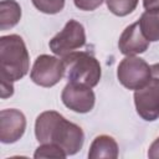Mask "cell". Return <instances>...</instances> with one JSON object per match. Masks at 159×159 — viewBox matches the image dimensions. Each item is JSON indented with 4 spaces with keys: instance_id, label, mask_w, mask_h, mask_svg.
I'll return each mask as SVG.
<instances>
[{
    "instance_id": "10",
    "label": "cell",
    "mask_w": 159,
    "mask_h": 159,
    "mask_svg": "<svg viewBox=\"0 0 159 159\" xmlns=\"http://www.w3.org/2000/svg\"><path fill=\"white\" fill-rule=\"evenodd\" d=\"M149 42L143 35L139 22L135 21L128 25L118 40V48L125 56H135L148 50Z\"/></svg>"
},
{
    "instance_id": "17",
    "label": "cell",
    "mask_w": 159,
    "mask_h": 159,
    "mask_svg": "<svg viewBox=\"0 0 159 159\" xmlns=\"http://www.w3.org/2000/svg\"><path fill=\"white\" fill-rule=\"evenodd\" d=\"M75 6L83 11H93L102 5L103 0H73Z\"/></svg>"
},
{
    "instance_id": "9",
    "label": "cell",
    "mask_w": 159,
    "mask_h": 159,
    "mask_svg": "<svg viewBox=\"0 0 159 159\" xmlns=\"http://www.w3.org/2000/svg\"><path fill=\"white\" fill-rule=\"evenodd\" d=\"M26 118L16 108H7L0 112V140L10 144L17 142L25 133Z\"/></svg>"
},
{
    "instance_id": "2",
    "label": "cell",
    "mask_w": 159,
    "mask_h": 159,
    "mask_svg": "<svg viewBox=\"0 0 159 159\" xmlns=\"http://www.w3.org/2000/svg\"><path fill=\"white\" fill-rule=\"evenodd\" d=\"M30 70V56L21 36L16 34L0 37V77L12 82L21 80Z\"/></svg>"
},
{
    "instance_id": "8",
    "label": "cell",
    "mask_w": 159,
    "mask_h": 159,
    "mask_svg": "<svg viewBox=\"0 0 159 159\" xmlns=\"http://www.w3.org/2000/svg\"><path fill=\"white\" fill-rule=\"evenodd\" d=\"M62 103L73 112L88 113L93 109L96 96L91 87L68 82L61 93Z\"/></svg>"
},
{
    "instance_id": "4",
    "label": "cell",
    "mask_w": 159,
    "mask_h": 159,
    "mask_svg": "<svg viewBox=\"0 0 159 159\" xmlns=\"http://www.w3.org/2000/svg\"><path fill=\"white\" fill-rule=\"evenodd\" d=\"M150 80L145 86L134 91V106L138 116L153 122L159 118V63L150 66Z\"/></svg>"
},
{
    "instance_id": "3",
    "label": "cell",
    "mask_w": 159,
    "mask_h": 159,
    "mask_svg": "<svg viewBox=\"0 0 159 159\" xmlns=\"http://www.w3.org/2000/svg\"><path fill=\"white\" fill-rule=\"evenodd\" d=\"M65 63V76L68 82L96 87L101 80L102 70L98 60L84 51H73L62 57Z\"/></svg>"
},
{
    "instance_id": "20",
    "label": "cell",
    "mask_w": 159,
    "mask_h": 159,
    "mask_svg": "<svg viewBox=\"0 0 159 159\" xmlns=\"http://www.w3.org/2000/svg\"><path fill=\"white\" fill-rule=\"evenodd\" d=\"M143 6L145 10H157L159 9V0H143Z\"/></svg>"
},
{
    "instance_id": "11",
    "label": "cell",
    "mask_w": 159,
    "mask_h": 159,
    "mask_svg": "<svg viewBox=\"0 0 159 159\" xmlns=\"http://www.w3.org/2000/svg\"><path fill=\"white\" fill-rule=\"evenodd\" d=\"M118 144L116 139L111 135L102 134L93 139L88 150L89 159H116L118 158Z\"/></svg>"
},
{
    "instance_id": "5",
    "label": "cell",
    "mask_w": 159,
    "mask_h": 159,
    "mask_svg": "<svg viewBox=\"0 0 159 159\" xmlns=\"http://www.w3.org/2000/svg\"><path fill=\"white\" fill-rule=\"evenodd\" d=\"M86 45V31L81 22L76 20H68L63 29L56 34L48 42L50 50L60 57L83 47Z\"/></svg>"
},
{
    "instance_id": "7",
    "label": "cell",
    "mask_w": 159,
    "mask_h": 159,
    "mask_svg": "<svg viewBox=\"0 0 159 159\" xmlns=\"http://www.w3.org/2000/svg\"><path fill=\"white\" fill-rule=\"evenodd\" d=\"M63 76H65L63 60L45 53L36 57L30 72V78L32 80V82L36 83L37 86L46 88L57 84Z\"/></svg>"
},
{
    "instance_id": "13",
    "label": "cell",
    "mask_w": 159,
    "mask_h": 159,
    "mask_svg": "<svg viewBox=\"0 0 159 159\" xmlns=\"http://www.w3.org/2000/svg\"><path fill=\"white\" fill-rule=\"evenodd\" d=\"M138 22L148 41H159V9L145 10Z\"/></svg>"
},
{
    "instance_id": "15",
    "label": "cell",
    "mask_w": 159,
    "mask_h": 159,
    "mask_svg": "<svg viewBox=\"0 0 159 159\" xmlns=\"http://www.w3.org/2000/svg\"><path fill=\"white\" fill-rule=\"evenodd\" d=\"M66 157L67 154L63 152V149L51 143L39 145L34 153V158H62L63 159Z\"/></svg>"
},
{
    "instance_id": "12",
    "label": "cell",
    "mask_w": 159,
    "mask_h": 159,
    "mask_svg": "<svg viewBox=\"0 0 159 159\" xmlns=\"http://www.w3.org/2000/svg\"><path fill=\"white\" fill-rule=\"evenodd\" d=\"M21 19V6L16 0L0 1V30H9L19 24Z\"/></svg>"
},
{
    "instance_id": "16",
    "label": "cell",
    "mask_w": 159,
    "mask_h": 159,
    "mask_svg": "<svg viewBox=\"0 0 159 159\" xmlns=\"http://www.w3.org/2000/svg\"><path fill=\"white\" fill-rule=\"evenodd\" d=\"M31 1L39 11L48 15L57 14L62 11V9L65 7V0H31Z\"/></svg>"
},
{
    "instance_id": "6",
    "label": "cell",
    "mask_w": 159,
    "mask_h": 159,
    "mask_svg": "<svg viewBox=\"0 0 159 159\" xmlns=\"http://www.w3.org/2000/svg\"><path fill=\"white\" fill-rule=\"evenodd\" d=\"M150 66L137 56H125L117 67V78L128 89H139L150 80Z\"/></svg>"
},
{
    "instance_id": "18",
    "label": "cell",
    "mask_w": 159,
    "mask_h": 159,
    "mask_svg": "<svg viewBox=\"0 0 159 159\" xmlns=\"http://www.w3.org/2000/svg\"><path fill=\"white\" fill-rule=\"evenodd\" d=\"M1 81V98H7L11 97L14 94V82L5 78V77H0Z\"/></svg>"
},
{
    "instance_id": "1",
    "label": "cell",
    "mask_w": 159,
    "mask_h": 159,
    "mask_svg": "<svg viewBox=\"0 0 159 159\" xmlns=\"http://www.w3.org/2000/svg\"><path fill=\"white\" fill-rule=\"evenodd\" d=\"M35 137L40 144H56L68 155L78 153L84 143V133L80 125L67 120L56 111H45L35 122Z\"/></svg>"
},
{
    "instance_id": "14",
    "label": "cell",
    "mask_w": 159,
    "mask_h": 159,
    "mask_svg": "<svg viewBox=\"0 0 159 159\" xmlns=\"http://www.w3.org/2000/svg\"><path fill=\"white\" fill-rule=\"evenodd\" d=\"M139 0H106L109 11L117 16H127L135 10Z\"/></svg>"
},
{
    "instance_id": "19",
    "label": "cell",
    "mask_w": 159,
    "mask_h": 159,
    "mask_svg": "<svg viewBox=\"0 0 159 159\" xmlns=\"http://www.w3.org/2000/svg\"><path fill=\"white\" fill-rule=\"evenodd\" d=\"M148 157L150 159H159V137L150 144L148 149Z\"/></svg>"
}]
</instances>
